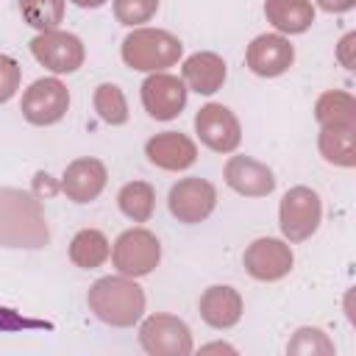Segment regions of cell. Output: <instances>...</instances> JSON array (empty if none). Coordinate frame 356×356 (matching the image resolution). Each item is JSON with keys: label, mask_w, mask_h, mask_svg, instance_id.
<instances>
[{"label": "cell", "mask_w": 356, "mask_h": 356, "mask_svg": "<svg viewBox=\"0 0 356 356\" xmlns=\"http://www.w3.org/2000/svg\"><path fill=\"white\" fill-rule=\"evenodd\" d=\"M50 231L42 203L33 192L14 186L0 189V245L6 248H44Z\"/></svg>", "instance_id": "6da1fadb"}, {"label": "cell", "mask_w": 356, "mask_h": 356, "mask_svg": "<svg viewBox=\"0 0 356 356\" xmlns=\"http://www.w3.org/2000/svg\"><path fill=\"white\" fill-rule=\"evenodd\" d=\"M86 303H89V312H95L97 320H103L108 325H117V328H128L145 312V292L131 275L120 273V275L97 278L89 286Z\"/></svg>", "instance_id": "7a4b0ae2"}, {"label": "cell", "mask_w": 356, "mask_h": 356, "mask_svg": "<svg viewBox=\"0 0 356 356\" xmlns=\"http://www.w3.org/2000/svg\"><path fill=\"white\" fill-rule=\"evenodd\" d=\"M184 44L161 28H136L122 39V61L131 70L161 72L181 58Z\"/></svg>", "instance_id": "3957f363"}, {"label": "cell", "mask_w": 356, "mask_h": 356, "mask_svg": "<svg viewBox=\"0 0 356 356\" xmlns=\"http://www.w3.org/2000/svg\"><path fill=\"white\" fill-rule=\"evenodd\" d=\"M323 220V203L320 195L309 186H292L284 197H281V209H278V222H281V234L289 242H303L309 239Z\"/></svg>", "instance_id": "277c9868"}, {"label": "cell", "mask_w": 356, "mask_h": 356, "mask_svg": "<svg viewBox=\"0 0 356 356\" xmlns=\"http://www.w3.org/2000/svg\"><path fill=\"white\" fill-rule=\"evenodd\" d=\"M111 261L122 275L139 278L159 267L161 245H159L156 234H150L147 228H128L117 236V242L111 248Z\"/></svg>", "instance_id": "5b68a950"}, {"label": "cell", "mask_w": 356, "mask_h": 356, "mask_svg": "<svg viewBox=\"0 0 356 356\" xmlns=\"http://www.w3.org/2000/svg\"><path fill=\"white\" fill-rule=\"evenodd\" d=\"M139 342L150 356H189L192 334L175 314H150L139 328Z\"/></svg>", "instance_id": "8992f818"}, {"label": "cell", "mask_w": 356, "mask_h": 356, "mask_svg": "<svg viewBox=\"0 0 356 356\" xmlns=\"http://www.w3.org/2000/svg\"><path fill=\"white\" fill-rule=\"evenodd\" d=\"M70 108V92L58 78H39L33 81L19 103L22 117L31 125H53Z\"/></svg>", "instance_id": "52a82bcc"}, {"label": "cell", "mask_w": 356, "mask_h": 356, "mask_svg": "<svg viewBox=\"0 0 356 356\" xmlns=\"http://www.w3.org/2000/svg\"><path fill=\"white\" fill-rule=\"evenodd\" d=\"M31 53L33 58L47 67L50 72L56 75H67V72H75L81 64H83V44L75 33H67V31H42L33 42H31Z\"/></svg>", "instance_id": "ba28073f"}, {"label": "cell", "mask_w": 356, "mask_h": 356, "mask_svg": "<svg viewBox=\"0 0 356 356\" xmlns=\"http://www.w3.org/2000/svg\"><path fill=\"white\" fill-rule=\"evenodd\" d=\"M195 131L200 142L214 153H231L239 147L242 128L236 114L222 103H206L195 114Z\"/></svg>", "instance_id": "9c48e42d"}, {"label": "cell", "mask_w": 356, "mask_h": 356, "mask_svg": "<svg viewBox=\"0 0 356 356\" xmlns=\"http://www.w3.org/2000/svg\"><path fill=\"white\" fill-rule=\"evenodd\" d=\"M217 203V189L206 181V178H181L170 195H167V206L170 214L178 222H200L214 211Z\"/></svg>", "instance_id": "30bf717a"}, {"label": "cell", "mask_w": 356, "mask_h": 356, "mask_svg": "<svg viewBox=\"0 0 356 356\" xmlns=\"http://www.w3.org/2000/svg\"><path fill=\"white\" fill-rule=\"evenodd\" d=\"M142 106L153 120H175L186 106V83L170 72H153L142 83Z\"/></svg>", "instance_id": "8fae6325"}, {"label": "cell", "mask_w": 356, "mask_h": 356, "mask_svg": "<svg viewBox=\"0 0 356 356\" xmlns=\"http://www.w3.org/2000/svg\"><path fill=\"white\" fill-rule=\"evenodd\" d=\"M292 248L281 239H273V236H261L256 242L248 245L245 256H242V264L245 270L256 278V281H278L284 278L289 270H292Z\"/></svg>", "instance_id": "7c38bea8"}, {"label": "cell", "mask_w": 356, "mask_h": 356, "mask_svg": "<svg viewBox=\"0 0 356 356\" xmlns=\"http://www.w3.org/2000/svg\"><path fill=\"white\" fill-rule=\"evenodd\" d=\"M245 61H248L250 72H256L261 78H275V75H284L292 67L295 47L281 33H261L248 44Z\"/></svg>", "instance_id": "4fadbf2b"}, {"label": "cell", "mask_w": 356, "mask_h": 356, "mask_svg": "<svg viewBox=\"0 0 356 356\" xmlns=\"http://www.w3.org/2000/svg\"><path fill=\"white\" fill-rule=\"evenodd\" d=\"M225 184L245 197H264L275 189V175L250 156H231L225 164Z\"/></svg>", "instance_id": "5bb4252c"}, {"label": "cell", "mask_w": 356, "mask_h": 356, "mask_svg": "<svg viewBox=\"0 0 356 356\" xmlns=\"http://www.w3.org/2000/svg\"><path fill=\"white\" fill-rule=\"evenodd\" d=\"M145 156L150 164L170 170V172H178V170H186L195 164L197 147L189 136H184L178 131H164V134H156L153 139H147Z\"/></svg>", "instance_id": "9a60e30c"}, {"label": "cell", "mask_w": 356, "mask_h": 356, "mask_svg": "<svg viewBox=\"0 0 356 356\" xmlns=\"http://www.w3.org/2000/svg\"><path fill=\"white\" fill-rule=\"evenodd\" d=\"M106 178H108V172H106L103 161H97V159H75L64 170L61 192L75 203H89L103 192Z\"/></svg>", "instance_id": "2e32d148"}, {"label": "cell", "mask_w": 356, "mask_h": 356, "mask_svg": "<svg viewBox=\"0 0 356 356\" xmlns=\"http://www.w3.org/2000/svg\"><path fill=\"white\" fill-rule=\"evenodd\" d=\"M200 317L211 328H231L242 317V295L234 286H209L200 295Z\"/></svg>", "instance_id": "e0dca14e"}, {"label": "cell", "mask_w": 356, "mask_h": 356, "mask_svg": "<svg viewBox=\"0 0 356 356\" xmlns=\"http://www.w3.org/2000/svg\"><path fill=\"white\" fill-rule=\"evenodd\" d=\"M184 83L197 95H214L225 83V61L217 53H195L184 61Z\"/></svg>", "instance_id": "ac0fdd59"}, {"label": "cell", "mask_w": 356, "mask_h": 356, "mask_svg": "<svg viewBox=\"0 0 356 356\" xmlns=\"http://www.w3.org/2000/svg\"><path fill=\"white\" fill-rule=\"evenodd\" d=\"M264 17L281 33H303L314 22V6L309 0H264Z\"/></svg>", "instance_id": "d6986e66"}, {"label": "cell", "mask_w": 356, "mask_h": 356, "mask_svg": "<svg viewBox=\"0 0 356 356\" xmlns=\"http://www.w3.org/2000/svg\"><path fill=\"white\" fill-rule=\"evenodd\" d=\"M320 156L337 167L356 164V125H320Z\"/></svg>", "instance_id": "ffe728a7"}, {"label": "cell", "mask_w": 356, "mask_h": 356, "mask_svg": "<svg viewBox=\"0 0 356 356\" xmlns=\"http://www.w3.org/2000/svg\"><path fill=\"white\" fill-rule=\"evenodd\" d=\"M111 248H108V239L97 231V228H83L72 236L70 242V261L81 270H95L100 267L106 259H108Z\"/></svg>", "instance_id": "44dd1931"}, {"label": "cell", "mask_w": 356, "mask_h": 356, "mask_svg": "<svg viewBox=\"0 0 356 356\" xmlns=\"http://www.w3.org/2000/svg\"><path fill=\"white\" fill-rule=\"evenodd\" d=\"M314 120L320 125H356V100L348 92H323L314 103Z\"/></svg>", "instance_id": "7402d4cb"}, {"label": "cell", "mask_w": 356, "mask_h": 356, "mask_svg": "<svg viewBox=\"0 0 356 356\" xmlns=\"http://www.w3.org/2000/svg\"><path fill=\"white\" fill-rule=\"evenodd\" d=\"M117 203H120V211H122L128 220L145 222V220H150V214H153V209H156V192H153V186L145 184V181H131V184H125V186L120 189Z\"/></svg>", "instance_id": "603a6c76"}, {"label": "cell", "mask_w": 356, "mask_h": 356, "mask_svg": "<svg viewBox=\"0 0 356 356\" xmlns=\"http://www.w3.org/2000/svg\"><path fill=\"white\" fill-rule=\"evenodd\" d=\"M19 11L22 19L42 33L53 31L64 19V0H19Z\"/></svg>", "instance_id": "cb8c5ba5"}, {"label": "cell", "mask_w": 356, "mask_h": 356, "mask_svg": "<svg viewBox=\"0 0 356 356\" xmlns=\"http://www.w3.org/2000/svg\"><path fill=\"white\" fill-rule=\"evenodd\" d=\"M95 111L108 125H122L128 120V103L117 83H100L95 89Z\"/></svg>", "instance_id": "d4e9b609"}, {"label": "cell", "mask_w": 356, "mask_h": 356, "mask_svg": "<svg viewBox=\"0 0 356 356\" xmlns=\"http://www.w3.org/2000/svg\"><path fill=\"white\" fill-rule=\"evenodd\" d=\"M292 356H331L334 342L320 331V328H298L292 342L286 345Z\"/></svg>", "instance_id": "484cf974"}, {"label": "cell", "mask_w": 356, "mask_h": 356, "mask_svg": "<svg viewBox=\"0 0 356 356\" xmlns=\"http://www.w3.org/2000/svg\"><path fill=\"white\" fill-rule=\"evenodd\" d=\"M159 8V0H114V14L122 25H142Z\"/></svg>", "instance_id": "4316f807"}, {"label": "cell", "mask_w": 356, "mask_h": 356, "mask_svg": "<svg viewBox=\"0 0 356 356\" xmlns=\"http://www.w3.org/2000/svg\"><path fill=\"white\" fill-rule=\"evenodd\" d=\"M17 89H19V64L11 56L0 53V103L11 100Z\"/></svg>", "instance_id": "83f0119b"}, {"label": "cell", "mask_w": 356, "mask_h": 356, "mask_svg": "<svg viewBox=\"0 0 356 356\" xmlns=\"http://www.w3.org/2000/svg\"><path fill=\"white\" fill-rule=\"evenodd\" d=\"M25 328H53L47 320H36V317H25L14 309L0 306V331H25Z\"/></svg>", "instance_id": "f1b7e54d"}, {"label": "cell", "mask_w": 356, "mask_h": 356, "mask_svg": "<svg viewBox=\"0 0 356 356\" xmlns=\"http://www.w3.org/2000/svg\"><path fill=\"white\" fill-rule=\"evenodd\" d=\"M353 42H356V36H353V33H348V36L339 42V53H337V56H339V61H342L348 70H353V56H350Z\"/></svg>", "instance_id": "f546056e"}, {"label": "cell", "mask_w": 356, "mask_h": 356, "mask_svg": "<svg viewBox=\"0 0 356 356\" xmlns=\"http://www.w3.org/2000/svg\"><path fill=\"white\" fill-rule=\"evenodd\" d=\"M317 6H320L323 11H328V14H342V11L353 8L356 0H317Z\"/></svg>", "instance_id": "4dcf8cb0"}, {"label": "cell", "mask_w": 356, "mask_h": 356, "mask_svg": "<svg viewBox=\"0 0 356 356\" xmlns=\"http://www.w3.org/2000/svg\"><path fill=\"white\" fill-rule=\"evenodd\" d=\"M33 186H36V192H47V195H53L56 192V186H53V181H50V175H44V172H39L36 175V181H33Z\"/></svg>", "instance_id": "1f68e13d"}, {"label": "cell", "mask_w": 356, "mask_h": 356, "mask_svg": "<svg viewBox=\"0 0 356 356\" xmlns=\"http://www.w3.org/2000/svg\"><path fill=\"white\" fill-rule=\"evenodd\" d=\"M75 6H81V8H97V6H103L106 0H72Z\"/></svg>", "instance_id": "d6a6232c"}, {"label": "cell", "mask_w": 356, "mask_h": 356, "mask_svg": "<svg viewBox=\"0 0 356 356\" xmlns=\"http://www.w3.org/2000/svg\"><path fill=\"white\" fill-rule=\"evenodd\" d=\"M203 350H228V353H231L234 348H228V345H209V348H203Z\"/></svg>", "instance_id": "836d02e7"}]
</instances>
